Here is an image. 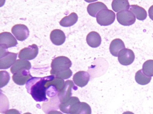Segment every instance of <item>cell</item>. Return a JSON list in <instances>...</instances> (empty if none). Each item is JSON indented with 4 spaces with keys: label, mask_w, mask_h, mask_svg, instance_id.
<instances>
[{
    "label": "cell",
    "mask_w": 153,
    "mask_h": 114,
    "mask_svg": "<svg viewBox=\"0 0 153 114\" xmlns=\"http://www.w3.org/2000/svg\"><path fill=\"white\" fill-rule=\"evenodd\" d=\"M55 78V76L53 75L44 77H32L26 84L27 92L31 94L36 101H48L45 85L48 82L52 81Z\"/></svg>",
    "instance_id": "6da1fadb"
},
{
    "label": "cell",
    "mask_w": 153,
    "mask_h": 114,
    "mask_svg": "<svg viewBox=\"0 0 153 114\" xmlns=\"http://www.w3.org/2000/svg\"><path fill=\"white\" fill-rule=\"evenodd\" d=\"M72 65V63L67 57L59 56L55 57L51 64L52 69L51 74L54 76L67 72Z\"/></svg>",
    "instance_id": "7a4b0ae2"
},
{
    "label": "cell",
    "mask_w": 153,
    "mask_h": 114,
    "mask_svg": "<svg viewBox=\"0 0 153 114\" xmlns=\"http://www.w3.org/2000/svg\"><path fill=\"white\" fill-rule=\"evenodd\" d=\"M0 49V69H8L16 63L18 54L9 52L1 48Z\"/></svg>",
    "instance_id": "3957f363"
},
{
    "label": "cell",
    "mask_w": 153,
    "mask_h": 114,
    "mask_svg": "<svg viewBox=\"0 0 153 114\" xmlns=\"http://www.w3.org/2000/svg\"><path fill=\"white\" fill-rule=\"evenodd\" d=\"M96 19L97 23L101 26H109L114 22L115 14L111 10L103 9L98 12Z\"/></svg>",
    "instance_id": "277c9868"
},
{
    "label": "cell",
    "mask_w": 153,
    "mask_h": 114,
    "mask_svg": "<svg viewBox=\"0 0 153 114\" xmlns=\"http://www.w3.org/2000/svg\"><path fill=\"white\" fill-rule=\"evenodd\" d=\"M81 102L76 97H72L65 103H60L59 107L62 112L67 114H74L78 109Z\"/></svg>",
    "instance_id": "5b68a950"
},
{
    "label": "cell",
    "mask_w": 153,
    "mask_h": 114,
    "mask_svg": "<svg viewBox=\"0 0 153 114\" xmlns=\"http://www.w3.org/2000/svg\"><path fill=\"white\" fill-rule=\"evenodd\" d=\"M77 89V86L71 80L65 81L64 87L58 94L61 103H65L69 100L71 98L72 90H76Z\"/></svg>",
    "instance_id": "8992f818"
},
{
    "label": "cell",
    "mask_w": 153,
    "mask_h": 114,
    "mask_svg": "<svg viewBox=\"0 0 153 114\" xmlns=\"http://www.w3.org/2000/svg\"><path fill=\"white\" fill-rule=\"evenodd\" d=\"M116 16L118 22L123 26H131L136 22V17L129 10H124L117 13Z\"/></svg>",
    "instance_id": "52a82bcc"
},
{
    "label": "cell",
    "mask_w": 153,
    "mask_h": 114,
    "mask_svg": "<svg viewBox=\"0 0 153 114\" xmlns=\"http://www.w3.org/2000/svg\"><path fill=\"white\" fill-rule=\"evenodd\" d=\"M39 52V48L37 45L33 44L20 50L19 54V58L25 60H31L37 56Z\"/></svg>",
    "instance_id": "ba28073f"
},
{
    "label": "cell",
    "mask_w": 153,
    "mask_h": 114,
    "mask_svg": "<svg viewBox=\"0 0 153 114\" xmlns=\"http://www.w3.org/2000/svg\"><path fill=\"white\" fill-rule=\"evenodd\" d=\"M17 45L16 39L10 32H3L0 34V47L1 48L7 49Z\"/></svg>",
    "instance_id": "9c48e42d"
},
{
    "label": "cell",
    "mask_w": 153,
    "mask_h": 114,
    "mask_svg": "<svg viewBox=\"0 0 153 114\" xmlns=\"http://www.w3.org/2000/svg\"><path fill=\"white\" fill-rule=\"evenodd\" d=\"M118 61L121 64L128 66L133 63L135 56L134 52L129 48H124L119 52Z\"/></svg>",
    "instance_id": "30bf717a"
},
{
    "label": "cell",
    "mask_w": 153,
    "mask_h": 114,
    "mask_svg": "<svg viewBox=\"0 0 153 114\" xmlns=\"http://www.w3.org/2000/svg\"><path fill=\"white\" fill-rule=\"evenodd\" d=\"M11 32L16 38L19 41H24L29 37V29L24 24L15 25L12 27Z\"/></svg>",
    "instance_id": "8fae6325"
},
{
    "label": "cell",
    "mask_w": 153,
    "mask_h": 114,
    "mask_svg": "<svg viewBox=\"0 0 153 114\" xmlns=\"http://www.w3.org/2000/svg\"><path fill=\"white\" fill-rule=\"evenodd\" d=\"M33 76L29 70L23 69L14 74L12 76V79L16 84L19 85H24Z\"/></svg>",
    "instance_id": "7c38bea8"
},
{
    "label": "cell",
    "mask_w": 153,
    "mask_h": 114,
    "mask_svg": "<svg viewBox=\"0 0 153 114\" xmlns=\"http://www.w3.org/2000/svg\"><path fill=\"white\" fill-rule=\"evenodd\" d=\"M90 80V75L86 72L79 71L75 74L73 81L75 84L79 87H84L87 85Z\"/></svg>",
    "instance_id": "4fadbf2b"
},
{
    "label": "cell",
    "mask_w": 153,
    "mask_h": 114,
    "mask_svg": "<svg viewBox=\"0 0 153 114\" xmlns=\"http://www.w3.org/2000/svg\"><path fill=\"white\" fill-rule=\"evenodd\" d=\"M50 38L53 44L56 45H61L65 42L66 36L61 30L54 29L51 32Z\"/></svg>",
    "instance_id": "5bb4252c"
},
{
    "label": "cell",
    "mask_w": 153,
    "mask_h": 114,
    "mask_svg": "<svg viewBox=\"0 0 153 114\" xmlns=\"http://www.w3.org/2000/svg\"><path fill=\"white\" fill-rule=\"evenodd\" d=\"M125 48L124 42L120 39H115L110 45V52L114 57H118L119 52Z\"/></svg>",
    "instance_id": "9a60e30c"
},
{
    "label": "cell",
    "mask_w": 153,
    "mask_h": 114,
    "mask_svg": "<svg viewBox=\"0 0 153 114\" xmlns=\"http://www.w3.org/2000/svg\"><path fill=\"white\" fill-rule=\"evenodd\" d=\"M86 41L88 45L91 47L97 48L101 44L102 38L97 32L91 31L87 36Z\"/></svg>",
    "instance_id": "2e32d148"
},
{
    "label": "cell",
    "mask_w": 153,
    "mask_h": 114,
    "mask_svg": "<svg viewBox=\"0 0 153 114\" xmlns=\"http://www.w3.org/2000/svg\"><path fill=\"white\" fill-rule=\"evenodd\" d=\"M32 67L31 63L27 60L18 59L16 61V63L10 68L11 72L13 74L16 73L19 71L23 69L30 70Z\"/></svg>",
    "instance_id": "e0dca14e"
},
{
    "label": "cell",
    "mask_w": 153,
    "mask_h": 114,
    "mask_svg": "<svg viewBox=\"0 0 153 114\" xmlns=\"http://www.w3.org/2000/svg\"><path fill=\"white\" fill-rule=\"evenodd\" d=\"M107 9L108 8L105 4L98 1L88 4L87 7V11L90 16L96 17V15L101 10Z\"/></svg>",
    "instance_id": "ac0fdd59"
},
{
    "label": "cell",
    "mask_w": 153,
    "mask_h": 114,
    "mask_svg": "<svg viewBox=\"0 0 153 114\" xmlns=\"http://www.w3.org/2000/svg\"><path fill=\"white\" fill-rule=\"evenodd\" d=\"M129 10L135 15L136 18L139 20L143 21L146 19L147 13L144 8L137 5L131 4L130 6Z\"/></svg>",
    "instance_id": "d6986e66"
},
{
    "label": "cell",
    "mask_w": 153,
    "mask_h": 114,
    "mask_svg": "<svg viewBox=\"0 0 153 114\" xmlns=\"http://www.w3.org/2000/svg\"><path fill=\"white\" fill-rule=\"evenodd\" d=\"M78 16L75 12L72 13L68 16H65L60 21L59 24L63 27H69L73 26L77 22Z\"/></svg>",
    "instance_id": "ffe728a7"
},
{
    "label": "cell",
    "mask_w": 153,
    "mask_h": 114,
    "mask_svg": "<svg viewBox=\"0 0 153 114\" xmlns=\"http://www.w3.org/2000/svg\"><path fill=\"white\" fill-rule=\"evenodd\" d=\"M112 8L116 12L129 9V3L127 0H114L111 4Z\"/></svg>",
    "instance_id": "44dd1931"
},
{
    "label": "cell",
    "mask_w": 153,
    "mask_h": 114,
    "mask_svg": "<svg viewBox=\"0 0 153 114\" xmlns=\"http://www.w3.org/2000/svg\"><path fill=\"white\" fill-rule=\"evenodd\" d=\"M135 80L138 84L145 85L148 84L151 80V77L146 76L143 73L142 69H140L136 72Z\"/></svg>",
    "instance_id": "7402d4cb"
},
{
    "label": "cell",
    "mask_w": 153,
    "mask_h": 114,
    "mask_svg": "<svg viewBox=\"0 0 153 114\" xmlns=\"http://www.w3.org/2000/svg\"><path fill=\"white\" fill-rule=\"evenodd\" d=\"M143 73L149 77L153 76V60H148L144 63L142 66Z\"/></svg>",
    "instance_id": "603a6c76"
},
{
    "label": "cell",
    "mask_w": 153,
    "mask_h": 114,
    "mask_svg": "<svg viewBox=\"0 0 153 114\" xmlns=\"http://www.w3.org/2000/svg\"><path fill=\"white\" fill-rule=\"evenodd\" d=\"M91 107L87 103L81 102L78 109L74 114H91Z\"/></svg>",
    "instance_id": "cb8c5ba5"
},
{
    "label": "cell",
    "mask_w": 153,
    "mask_h": 114,
    "mask_svg": "<svg viewBox=\"0 0 153 114\" xmlns=\"http://www.w3.org/2000/svg\"><path fill=\"white\" fill-rule=\"evenodd\" d=\"M10 80L9 73L7 71H1L0 72V87L2 88L8 84Z\"/></svg>",
    "instance_id": "d4e9b609"
},
{
    "label": "cell",
    "mask_w": 153,
    "mask_h": 114,
    "mask_svg": "<svg viewBox=\"0 0 153 114\" xmlns=\"http://www.w3.org/2000/svg\"><path fill=\"white\" fill-rule=\"evenodd\" d=\"M5 114H21L20 112L17 110L15 109H11L8 110L6 112Z\"/></svg>",
    "instance_id": "484cf974"
},
{
    "label": "cell",
    "mask_w": 153,
    "mask_h": 114,
    "mask_svg": "<svg viewBox=\"0 0 153 114\" xmlns=\"http://www.w3.org/2000/svg\"><path fill=\"white\" fill-rule=\"evenodd\" d=\"M148 12L149 18L153 21V5L150 6V8L149 9Z\"/></svg>",
    "instance_id": "4316f807"
},
{
    "label": "cell",
    "mask_w": 153,
    "mask_h": 114,
    "mask_svg": "<svg viewBox=\"0 0 153 114\" xmlns=\"http://www.w3.org/2000/svg\"><path fill=\"white\" fill-rule=\"evenodd\" d=\"M48 114H63L60 111H58V110H52L50 111Z\"/></svg>",
    "instance_id": "83f0119b"
},
{
    "label": "cell",
    "mask_w": 153,
    "mask_h": 114,
    "mask_svg": "<svg viewBox=\"0 0 153 114\" xmlns=\"http://www.w3.org/2000/svg\"><path fill=\"white\" fill-rule=\"evenodd\" d=\"M123 114H135L133 112H131V111H126L124 112V113H123Z\"/></svg>",
    "instance_id": "f1b7e54d"
},
{
    "label": "cell",
    "mask_w": 153,
    "mask_h": 114,
    "mask_svg": "<svg viewBox=\"0 0 153 114\" xmlns=\"http://www.w3.org/2000/svg\"><path fill=\"white\" fill-rule=\"evenodd\" d=\"M31 114V113H30V112H27V113H25V114Z\"/></svg>",
    "instance_id": "f546056e"
}]
</instances>
